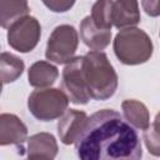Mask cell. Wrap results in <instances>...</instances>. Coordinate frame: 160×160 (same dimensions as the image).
Segmentation results:
<instances>
[{
    "label": "cell",
    "mask_w": 160,
    "mask_h": 160,
    "mask_svg": "<svg viewBox=\"0 0 160 160\" xmlns=\"http://www.w3.org/2000/svg\"><path fill=\"white\" fill-rule=\"evenodd\" d=\"M88 115L85 111L76 109L66 110V112L60 118L58 122V134L60 141L65 145L75 142L81 134L82 129L88 122Z\"/></svg>",
    "instance_id": "cell-8"
},
{
    "label": "cell",
    "mask_w": 160,
    "mask_h": 160,
    "mask_svg": "<svg viewBox=\"0 0 160 160\" xmlns=\"http://www.w3.org/2000/svg\"><path fill=\"white\" fill-rule=\"evenodd\" d=\"M28 160H30V159H28Z\"/></svg>",
    "instance_id": "cell-22"
},
{
    "label": "cell",
    "mask_w": 160,
    "mask_h": 160,
    "mask_svg": "<svg viewBox=\"0 0 160 160\" xmlns=\"http://www.w3.org/2000/svg\"><path fill=\"white\" fill-rule=\"evenodd\" d=\"M151 126L158 131V132H160V111L156 114V116H155V120H154V122L151 124Z\"/></svg>",
    "instance_id": "cell-21"
},
{
    "label": "cell",
    "mask_w": 160,
    "mask_h": 160,
    "mask_svg": "<svg viewBox=\"0 0 160 160\" xmlns=\"http://www.w3.org/2000/svg\"><path fill=\"white\" fill-rule=\"evenodd\" d=\"M84 75L91 99L108 100L115 94L118 74L105 52L89 51L84 55Z\"/></svg>",
    "instance_id": "cell-2"
},
{
    "label": "cell",
    "mask_w": 160,
    "mask_h": 160,
    "mask_svg": "<svg viewBox=\"0 0 160 160\" xmlns=\"http://www.w3.org/2000/svg\"><path fill=\"white\" fill-rule=\"evenodd\" d=\"M30 8L26 1H0V24L4 29H10L20 19L28 16Z\"/></svg>",
    "instance_id": "cell-15"
},
{
    "label": "cell",
    "mask_w": 160,
    "mask_h": 160,
    "mask_svg": "<svg viewBox=\"0 0 160 160\" xmlns=\"http://www.w3.org/2000/svg\"><path fill=\"white\" fill-rule=\"evenodd\" d=\"M74 4H75V1H59V0L44 1V5H45L46 8H49L51 11H55V12H65V11H68Z\"/></svg>",
    "instance_id": "cell-19"
},
{
    "label": "cell",
    "mask_w": 160,
    "mask_h": 160,
    "mask_svg": "<svg viewBox=\"0 0 160 160\" xmlns=\"http://www.w3.org/2000/svg\"><path fill=\"white\" fill-rule=\"evenodd\" d=\"M68 95L60 89H38L28 99L29 111L41 121H51L61 118L69 105Z\"/></svg>",
    "instance_id": "cell-4"
},
{
    "label": "cell",
    "mask_w": 160,
    "mask_h": 160,
    "mask_svg": "<svg viewBox=\"0 0 160 160\" xmlns=\"http://www.w3.org/2000/svg\"><path fill=\"white\" fill-rule=\"evenodd\" d=\"M40 35V22L36 18L28 15L10 26L8 30V42L16 51L29 52L38 45Z\"/></svg>",
    "instance_id": "cell-7"
},
{
    "label": "cell",
    "mask_w": 160,
    "mask_h": 160,
    "mask_svg": "<svg viewBox=\"0 0 160 160\" xmlns=\"http://www.w3.org/2000/svg\"><path fill=\"white\" fill-rule=\"evenodd\" d=\"M114 52L125 65L144 64L152 55V41L144 30L126 28L120 30L115 36Z\"/></svg>",
    "instance_id": "cell-3"
},
{
    "label": "cell",
    "mask_w": 160,
    "mask_h": 160,
    "mask_svg": "<svg viewBox=\"0 0 160 160\" xmlns=\"http://www.w3.org/2000/svg\"><path fill=\"white\" fill-rule=\"evenodd\" d=\"M25 69L24 61L18 58L14 54L10 52H1L0 56V76L2 80V84H9L15 81L18 78L21 76L22 71Z\"/></svg>",
    "instance_id": "cell-16"
},
{
    "label": "cell",
    "mask_w": 160,
    "mask_h": 160,
    "mask_svg": "<svg viewBox=\"0 0 160 160\" xmlns=\"http://www.w3.org/2000/svg\"><path fill=\"white\" fill-rule=\"evenodd\" d=\"M69 100L76 105L88 104L91 99L84 75V56H76L62 70V89Z\"/></svg>",
    "instance_id": "cell-6"
},
{
    "label": "cell",
    "mask_w": 160,
    "mask_h": 160,
    "mask_svg": "<svg viewBox=\"0 0 160 160\" xmlns=\"http://www.w3.org/2000/svg\"><path fill=\"white\" fill-rule=\"evenodd\" d=\"M144 141L150 154L160 156V132H158L151 125L144 130Z\"/></svg>",
    "instance_id": "cell-18"
},
{
    "label": "cell",
    "mask_w": 160,
    "mask_h": 160,
    "mask_svg": "<svg viewBox=\"0 0 160 160\" xmlns=\"http://www.w3.org/2000/svg\"><path fill=\"white\" fill-rule=\"evenodd\" d=\"M58 150V142L49 132H38L28 139L26 154L30 160H54Z\"/></svg>",
    "instance_id": "cell-10"
},
{
    "label": "cell",
    "mask_w": 160,
    "mask_h": 160,
    "mask_svg": "<svg viewBox=\"0 0 160 160\" xmlns=\"http://www.w3.org/2000/svg\"><path fill=\"white\" fill-rule=\"evenodd\" d=\"M124 119L134 128L146 130L150 126V114L148 108L134 99L124 100L121 104Z\"/></svg>",
    "instance_id": "cell-14"
},
{
    "label": "cell",
    "mask_w": 160,
    "mask_h": 160,
    "mask_svg": "<svg viewBox=\"0 0 160 160\" xmlns=\"http://www.w3.org/2000/svg\"><path fill=\"white\" fill-rule=\"evenodd\" d=\"M141 6L150 16L160 15V0H144L141 1Z\"/></svg>",
    "instance_id": "cell-20"
},
{
    "label": "cell",
    "mask_w": 160,
    "mask_h": 160,
    "mask_svg": "<svg viewBox=\"0 0 160 160\" xmlns=\"http://www.w3.org/2000/svg\"><path fill=\"white\" fill-rule=\"evenodd\" d=\"M91 19L99 29L111 30L112 26V1L99 0L91 8Z\"/></svg>",
    "instance_id": "cell-17"
},
{
    "label": "cell",
    "mask_w": 160,
    "mask_h": 160,
    "mask_svg": "<svg viewBox=\"0 0 160 160\" xmlns=\"http://www.w3.org/2000/svg\"><path fill=\"white\" fill-rule=\"evenodd\" d=\"M58 76V68L48 61H36L28 71L29 84L38 89H48L56 81Z\"/></svg>",
    "instance_id": "cell-13"
},
{
    "label": "cell",
    "mask_w": 160,
    "mask_h": 160,
    "mask_svg": "<svg viewBox=\"0 0 160 160\" xmlns=\"http://www.w3.org/2000/svg\"><path fill=\"white\" fill-rule=\"evenodd\" d=\"M79 45V35L74 26L64 24L56 26L46 44L45 56L56 64L70 62Z\"/></svg>",
    "instance_id": "cell-5"
},
{
    "label": "cell",
    "mask_w": 160,
    "mask_h": 160,
    "mask_svg": "<svg viewBox=\"0 0 160 160\" xmlns=\"http://www.w3.org/2000/svg\"><path fill=\"white\" fill-rule=\"evenodd\" d=\"M80 38L91 51L104 50L111 40V30L99 29L91 16H85L80 24Z\"/></svg>",
    "instance_id": "cell-11"
},
{
    "label": "cell",
    "mask_w": 160,
    "mask_h": 160,
    "mask_svg": "<svg viewBox=\"0 0 160 160\" xmlns=\"http://www.w3.org/2000/svg\"><path fill=\"white\" fill-rule=\"evenodd\" d=\"M28 138L25 124L14 114L0 115V145H21Z\"/></svg>",
    "instance_id": "cell-9"
},
{
    "label": "cell",
    "mask_w": 160,
    "mask_h": 160,
    "mask_svg": "<svg viewBox=\"0 0 160 160\" xmlns=\"http://www.w3.org/2000/svg\"><path fill=\"white\" fill-rule=\"evenodd\" d=\"M140 21L139 4L132 0L112 1V25L120 30L134 28Z\"/></svg>",
    "instance_id": "cell-12"
},
{
    "label": "cell",
    "mask_w": 160,
    "mask_h": 160,
    "mask_svg": "<svg viewBox=\"0 0 160 160\" xmlns=\"http://www.w3.org/2000/svg\"><path fill=\"white\" fill-rule=\"evenodd\" d=\"M79 160H140L141 140L124 116L102 109L94 112L75 141Z\"/></svg>",
    "instance_id": "cell-1"
}]
</instances>
